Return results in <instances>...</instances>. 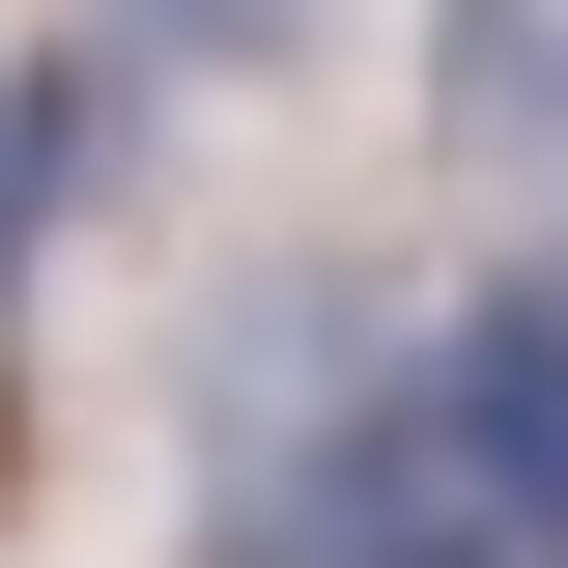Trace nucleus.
Instances as JSON below:
<instances>
[{"label": "nucleus", "instance_id": "f257e3e1", "mask_svg": "<svg viewBox=\"0 0 568 568\" xmlns=\"http://www.w3.org/2000/svg\"><path fill=\"white\" fill-rule=\"evenodd\" d=\"M200 484L227 568H568V256H484L426 313L256 284L200 342Z\"/></svg>", "mask_w": 568, "mask_h": 568}, {"label": "nucleus", "instance_id": "f03ea898", "mask_svg": "<svg viewBox=\"0 0 568 568\" xmlns=\"http://www.w3.org/2000/svg\"><path fill=\"white\" fill-rule=\"evenodd\" d=\"M426 58H455V142L568 171V0H426Z\"/></svg>", "mask_w": 568, "mask_h": 568}, {"label": "nucleus", "instance_id": "7ed1b4c3", "mask_svg": "<svg viewBox=\"0 0 568 568\" xmlns=\"http://www.w3.org/2000/svg\"><path fill=\"white\" fill-rule=\"evenodd\" d=\"M114 171V58H0V284H29V227Z\"/></svg>", "mask_w": 568, "mask_h": 568}]
</instances>
